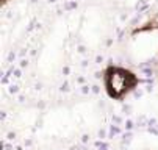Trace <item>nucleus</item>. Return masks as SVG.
<instances>
[{
    "label": "nucleus",
    "mask_w": 158,
    "mask_h": 150,
    "mask_svg": "<svg viewBox=\"0 0 158 150\" xmlns=\"http://www.w3.org/2000/svg\"><path fill=\"white\" fill-rule=\"evenodd\" d=\"M103 81H105V88H106V92L110 97L122 99L125 94H128L136 86L139 80L133 72H130L124 67L111 66L105 71Z\"/></svg>",
    "instance_id": "obj_1"
}]
</instances>
